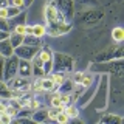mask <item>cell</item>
<instances>
[{"mask_svg": "<svg viewBox=\"0 0 124 124\" xmlns=\"http://www.w3.org/2000/svg\"><path fill=\"white\" fill-rule=\"evenodd\" d=\"M17 70H19V57L13 54L9 57H5V65H3V78L2 81H9L11 78H14L17 75Z\"/></svg>", "mask_w": 124, "mask_h": 124, "instance_id": "8992f818", "label": "cell"}, {"mask_svg": "<svg viewBox=\"0 0 124 124\" xmlns=\"http://www.w3.org/2000/svg\"><path fill=\"white\" fill-rule=\"evenodd\" d=\"M0 98L2 99H11L13 98V90L8 87L5 81H0Z\"/></svg>", "mask_w": 124, "mask_h": 124, "instance_id": "9a60e30c", "label": "cell"}, {"mask_svg": "<svg viewBox=\"0 0 124 124\" xmlns=\"http://www.w3.org/2000/svg\"><path fill=\"white\" fill-rule=\"evenodd\" d=\"M61 110H64V108H56V107H51L48 110V121H51V119H56V115L59 113Z\"/></svg>", "mask_w": 124, "mask_h": 124, "instance_id": "4dcf8cb0", "label": "cell"}, {"mask_svg": "<svg viewBox=\"0 0 124 124\" xmlns=\"http://www.w3.org/2000/svg\"><path fill=\"white\" fill-rule=\"evenodd\" d=\"M22 13V9L20 8H17V6H13V5H8L6 6V14H8V19H11V17H16L17 14H20Z\"/></svg>", "mask_w": 124, "mask_h": 124, "instance_id": "cb8c5ba5", "label": "cell"}, {"mask_svg": "<svg viewBox=\"0 0 124 124\" xmlns=\"http://www.w3.org/2000/svg\"><path fill=\"white\" fill-rule=\"evenodd\" d=\"M40 85H42V88H44V92H53L54 88H56V84L53 82L51 78H44V79L40 81Z\"/></svg>", "mask_w": 124, "mask_h": 124, "instance_id": "44dd1931", "label": "cell"}, {"mask_svg": "<svg viewBox=\"0 0 124 124\" xmlns=\"http://www.w3.org/2000/svg\"><path fill=\"white\" fill-rule=\"evenodd\" d=\"M33 90H34V92H44V88H42L40 82H39V84H36V85H34V87H33Z\"/></svg>", "mask_w": 124, "mask_h": 124, "instance_id": "f35d334b", "label": "cell"}, {"mask_svg": "<svg viewBox=\"0 0 124 124\" xmlns=\"http://www.w3.org/2000/svg\"><path fill=\"white\" fill-rule=\"evenodd\" d=\"M0 57H2V56H0Z\"/></svg>", "mask_w": 124, "mask_h": 124, "instance_id": "ee69618b", "label": "cell"}, {"mask_svg": "<svg viewBox=\"0 0 124 124\" xmlns=\"http://www.w3.org/2000/svg\"><path fill=\"white\" fill-rule=\"evenodd\" d=\"M51 79H53V82L56 84V87H61L65 81V75L62 71H51Z\"/></svg>", "mask_w": 124, "mask_h": 124, "instance_id": "7402d4cb", "label": "cell"}, {"mask_svg": "<svg viewBox=\"0 0 124 124\" xmlns=\"http://www.w3.org/2000/svg\"><path fill=\"white\" fill-rule=\"evenodd\" d=\"M31 34H34V36L36 37H44L45 34H46V28L44 25H33V33Z\"/></svg>", "mask_w": 124, "mask_h": 124, "instance_id": "603a6c76", "label": "cell"}, {"mask_svg": "<svg viewBox=\"0 0 124 124\" xmlns=\"http://www.w3.org/2000/svg\"><path fill=\"white\" fill-rule=\"evenodd\" d=\"M44 13H45V19H46V23H48V25H62V23H70V22L65 20L64 16L57 11V8L54 6L53 2H50V3H46V5H45Z\"/></svg>", "mask_w": 124, "mask_h": 124, "instance_id": "277c9868", "label": "cell"}, {"mask_svg": "<svg viewBox=\"0 0 124 124\" xmlns=\"http://www.w3.org/2000/svg\"><path fill=\"white\" fill-rule=\"evenodd\" d=\"M92 82H93V76H92V75H84L82 79H81V82H79V85H81V87L88 88V87L92 85Z\"/></svg>", "mask_w": 124, "mask_h": 124, "instance_id": "484cf974", "label": "cell"}, {"mask_svg": "<svg viewBox=\"0 0 124 124\" xmlns=\"http://www.w3.org/2000/svg\"><path fill=\"white\" fill-rule=\"evenodd\" d=\"M8 5H13V6H17L20 9H23L25 8V2L23 0H8Z\"/></svg>", "mask_w": 124, "mask_h": 124, "instance_id": "d6a6232c", "label": "cell"}, {"mask_svg": "<svg viewBox=\"0 0 124 124\" xmlns=\"http://www.w3.org/2000/svg\"><path fill=\"white\" fill-rule=\"evenodd\" d=\"M123 56H124V46L123 45L113 48V59H123Z\"/></svg>", "mask_w": 124, "mask_h": 124, "instance_id": "f1b7e54d", "label": "cell"}, {"mask_svg": "<svg viewBox=\"0 0 124 124\" xmlns=\"http://www.w3.org/2000/svg\"><path fill=\"white\" fill-rule=\"evenodd\" d=\"M101 123H104V124H121L123 118L118 115H106V116H102Z\"/></svg>", "mask_w": 124, "mask_h": 124, "instance_id": "ac0fdd59", "label": "cell"}, {"mask_svg": "<svg viewBox=\"0 0 124 124\" xmlns=\"http://www.w3.org/2000/svg\"><path fill=\"white\" fill-rule=\"evenodd\" d=\"M93 71H102V73H110L115 76H121L123 70H124V62L123 59H110L106 62H96L92 67Z\"/></svg>", "mask_w": 124, "mask_h": 124, "instance_id": "7a4b0ae2", "label": "cell"}, {"mask_svg": "<svg viewBox=\"0 0 124 124\" xmlns=\"http://www.w3.org/2000/svg\"><path fill=\"white\" fill-rule=\"evenodd\" d=\"M39 48L37 46H30V45H19L17 48H14V54L19 57V59H26V61H31L34 56L37 54Z\"/></svg>", "mask_w": 124, "mask_h": 124, "instance_id": "52a82bcc", "label": "cell"}, {"mask_svg": "<svg viewBox=\"0 0 124 124\" xmlns=\"http://www.w3.org/2000/svg\"><path fill=\"white\" fill-rule=\"evenodd\" d=\"M0 30L6 31V33H11V28H9V25H8V19H2V17H0Z\"/></svg>", "mask_w": 124, "mask_h": 124, "instance_id": "1f68e13d", "label": "cell"}, {"mask_svg": "<svg viewBox=\"0 0 124 124\" xmlns=\"http://www.w3.org/2000/svg\"><path fill=\"white\" fill-rule=\"evenodd\" d=\"M14 54V48L13 45H11L9 42V37L3 39V40H0V56L2 57H9Z\"/></svg>", "mask_w": 124, "mask_h": 124, "instance_id": "8fae6325", "label": "cell"}, {"mask_svg": "<svg viewBox=\"0 0 124 124\" xmlns=\"http://www.w3.org/2000/svg\"><path fill=\"white\" fill-rule=\"evenodd\" d=\"M68 119H70V118H68V116H67V113H65L64 110H61L59 113L56 115V119H54V121H57V123H59V124H65V123L68 121Z\"/></svg>", "mask_w": 124, "mask_h": 124, "instance_id": "4316f807", "label": "cell"}, {"mask_svg": "<svg viewBox=\"0 0 124 124\" xmlns=\"http://www.w3.org/2000/svg\"><path fill=\"white\" fill-rule=\"evenodd\" d=\"M14 33H17V34H22V36H25L26 34V23H19V25H16L14 28H13Z\"/></svg>", "mask_w": 124, "mask_h": 124, "instance_id": "83f0119b", "label": "cell"}, {"mask_svg": "<svg viewBox=\"0 0 124 124\" xmlns=\"http://www.w3.org/2000/svg\"><path fill=\"white\" fill-rule=\"evenodd\" d=\"M82 76H84V73H82V71L75 73V82H76V84H79V82H81V79H82Z\"/></svg>", "mask_w": 124, "mask_h": 124, "instance_id": "d590c367", "label": "cell"}, {"mask_svg": "<svg viewBox=\"0 0 124 124\" xmlns=\"http://www.w3.org/2000/svg\"><path fill=\"white\" fill-rule=\"evenodd\" d=\"M5 112H6V113H9L11 116H16V115H17V112H19V108H17V107H14V106H11V104H8Z\"/></svg>", "mask_w": 124, "mask_h": 124, "instance_id": "836d02e7", "label": "cell"}, {"mask_svg": "<svg viewBox=\"0 0 124 124\" xmlns=\"http://www.w3.org/2000/svg\"><path fill=\"white\" fill-rule=\"evenodd\" d=\"M104 2H106V3H108V2H110V0H104Z\"/></svg>", "mask_w": 124, "mask_h": 124, "instance_id": "7bdbcfd3", "label": "cell"}, {"mask_svg": "<svg viewBox=\"0 0 124 124\" xmlns=\"http://www.w3.org/2000/svg\"><path fill=\"white\" fill-rule=\"evenodd\" d=\"M23 45H30V46H37V48H40L42 40H40V37H36L34 34H25V36H23Z\"/></svg>", "mask_w": 124, "mask_h": 124, "instance_id": "4fadbf2b", "label": "cell"}, {"mask_svg": "<svg viewBox=\"0 0 124 124\" xmlns=\"http://www.w3.org/2000/svg\"><path fill=\"white\" fill-rule=\"evenodd\" d=\"M9 37V33H6V31H2L0 30V40H3V39Z\"/></svg>", "mask_w": 124, "mask_h": 124, "instance_id": "74e56055", "label": "cell"}, {"mask_svg": "<svg viewBox=\"0 0 124 124\" xmlns=\"http://www.w3.org/2000/svg\"><path fill=\"white\" fill-rule=\"evenodd\" d=\"M0 123H2V124L13 123V116H11L9 113H6V112H3V113H0Z\"/></svg>", "mask_w": 124, "mask_h": 124, "instance_id": "f546056e", "label": "cell"}, {"mask_svg": "<svg viewBox=\"0 0 124 124\" xmlns=\"http://www.w3.org/2000/svg\"><path fill=\"white\" fill-rule=\"evenodd\" d=\"M0 17H2V19H8V14H6V6L0 8Z\"/></svg>", "mask_w": 124, "mask_h": 124, "instance_id": "8d00e7d4", "label": "cell"}, {"mask_svg": "<svg viewBox=\"0 0 124 124\" xmlns=\"http://www.w3.org/2000/svg\"><path fill=\"white\" fill-rule=\"evenodd\" d=\"M17 75L25 76V78L33 76V64H31V61L19 59V70H17Z\"/></svg>", "mask_w": 124, "mask_h": 124, "instance_id": "30bf717a", "label": "cell"}, {"mask_svg": "<svg viewBox=\"0 0 124 124\" xmlns=\"http://www.w3.org/2000/svg\"><path fill=\"white\" fill-rule=\"evenodd\" d=\"M3 6H8V0H0V8Z\"/></svg>", "mask_w": 124, "mask_h": 124, "instance_id": "60d3db41", "label": "cell"}, {"mask_svg": "<svg viewBox=\"0 0 124 124\" xmlns=\"http://www.w3.org/2000/svg\"><path fill=\"white\" fill-rule=\"evenodd\" d=\"M64 112L67 113V116L70 119H75L79 116V110H78V106H75V104H67V106L64 107Z\"/></svg>", "mask_w": 124, "mask_h": 124, "instance_id": "2e32d148", "label": "cell"}, {"mask_svg": "<svg viewBox=\"0 0 124 124\" xmlns=\"http://www.w3.org/2000/svg\"><path fill=\"white\" fill-rule=\"evenodd\" d=\"M39 107V102L36 99H28V108H31V110H36V108Z\"/></svg>", "mask_w": 124, "mask_h": 124, "instance_id": "e575fe53", "label": "cell"}, {"mask_svg": "<svg viewBox=\"0 0 124 124\" xmlns=\"http://www.w3.org/2000/svg\"><path fill=\"white\" fill-rule=\"evenodd\" d=\"M31 119L33 123H46L48 121V110L46 108H42V110H33L31 113Z\"/></svg>", "mask_w": 124, "mask_h": 124, "instance_id": "7c38bea8", "label": "cell"}, {"mask_svg": "<svg viewBox=\"0 0 124 124\" xmlns=\"http://www.w3.org/2000/svg\"><path fill=\"white\" fill-rule=\"evenodd\" d=\"M9 42H11V45H13V48H17L19 45L23 44V36L22 34L14 33V31H11L9 33Z\"/></svg>", "mask_w": 124, "mask_h": 124, "instance_id": "e0dca14e", "label": "cell"}, {"mask_svg": "<svg viewBox=\"0 0 124 124\" xmlns=\"http://www.w3.org/2000/svg\"><path fill=\"white\" fill-rule=\"evenodd\" d=\"M25 20H26V13L22 9V13H20V14H17L16 17L8 19V25H9L11 31H13V28H14L16 25H19V23H25Z\"/></svg>", "mask_w": 124, "mask_h": 124, "instance_id": "5bb4252c", "label": "cell"}, {"mask_svg": "<svg viewBox=\"0 0 124 124\" xmlns=\"http://www.w3.org/2000/svg\"><path fill=\"white\" fill-rule=\"evenodd\" d=\"M71 30V25L70 23H62V25H48L46 28V33L50 36H62V34L68 33Z\"/></svg>", "mask_w": 124, "mask_h": 124, "instance_id": "9c48e42d", "label": "cell"}, {"mask_svg": "<svg viewBox=\"0 0 124 124\" xmlns=\"http://www.w3.org/2000/svg\"><path fill=\"white\" fill-rule=\"evenodd\" d=\"M53 3L67 22H71L75 19L76 11H75V2L73 0H53Z\"/></svg>", "mask_w": 124, "mask_h": 124, "instance_id": "5b68a950", "label": "cell"}, {"mask_svg": "<svg viewBox=\"0 0 124 124\" xmlns=\"http://www.w3.org/2000/svg\"><path fill=\"white\" fill-rule=\"evenodd\" d=\"M33 33V26H28L26 25V34H31Z\"/></svg>", "mask_w": 124, "mask_h": 124, "instance_id": "b9f144b4", "label": "cell"}, {"mask_svg": "<svg viewBox=\"0 0 124 124\" xmlns=\"http://www.w3.org/2000/svg\"><path fill=\"white\" fill-rule=\"evenodd\" d=\"M23 2H25V8H28V6L33 5V2H34V0H23Z\"/></svg>", "mask_w": 124, "mask_h": 124, "instance_id": "ab89813d", "label": "cell"}, {"mask_svg": "<svg viewBox=\"0 0 124 124\" xmlns=\"http://www.w3.org/2000/svg\"><path fill=\"white\" fill-rule=\"evenodd\" d=\"M73 57L64 53H53V70L51 71L67 73L73 70Z\"/></svg>", "mask_w": 124, "mask_h": 124, "instance_id": "3957f363", "label": "cell"}, {"mask_svg": "<svg viewBox=\"0 0 124 124\" xmlns=\"http://www.w3.org/2000/svg\"><path fill=\"white\" fill-rule=\"evenodd\" d=\"M8 87L11 88V90H28L30 87V82H28V78L25 76H20V75H16L14 78H11L9 81H6Z\"/></svg>", "mask_w": 124, "mask_h": 124, "instance_id": "ba28073f", "label": "cell"}, {"mask_svg": "<svg viewBox=\"0 0 124 124\" xmlns=\"http://www.w3.org/2000/svg\"><path fill=\"white\" fill-rule=\"evenodd\" d=\"M50 106H51V107H56V108H64L61 95H54L53 98H51V101H50Z\"/></svg>", "mask_w": 124, "mask_h": 124, "instance_id": "d4e9b609", "label": "cell"}, {"mask_svg": "<svg viewBox=\"0 0 124 124\" xmlns=\"http://www.w3.org/2000/svg\"><path fill=\"white\" fill-rule=\"evenodd\" d=\"M75 6H82V8H92V6H99V0H73Z\"/></svg>", "mask_w": 124, "mask_h": 124, "instance_id": "ffe728a7", "label": "cell"}, {"mask_svg": "<svg viewBox=\"0 0 124 124\" xmlns=\"http://www.w3.org/2000/svg\"><path fill=\"white\" fill-rule=\"evenodd\" d=\"M102 19H104V11L98 6H92V8H87V9L81 11L76 20L82 26H93L99 20H102Z\"/></svg>", "mask_w": 124, "mask_h": 124, "instance_id": "6da1fadb", "label": "cell"}, {"mask_svg": "<svg viewBox=\"0 0 124 124\" xmlns=\"http://www.w3.org/2000/svg\"><path fill=\"white\" fill-rule=\"evenodd\" d=\"M112 37H113L115 42H118V44H121L124 40V30L121 26H115L113 30H112Z\"/></svg>", "mask_w": 124, "mask_h": 124, "instance_id": "d6986e66", "label": "cell"}]
</instances>
